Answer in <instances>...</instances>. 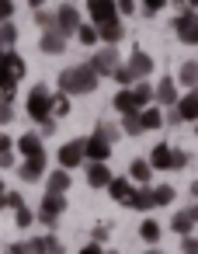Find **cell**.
Here are the masks:
<instances>
[{"mask_svg":"<svg viewBox=\"0 0 198 254\" xmlns=\"http://www.w3.org/2000/svg\"><path fill=\"white\" fill-rule=\"evenodd\" d=\"M59 91L63 94H91V91H98V73L91 70V63L70 66L59 73Z\"/></svg>","mask_w":198,"mask_h":254,"instance_id":"6da1fadb","label":"cell"},{"mask_svg":"<svg viewBox=\"0 0 198 254\" xmlns=\"http://www.w3.org/2000/svg\"><path fill=\"white\" fill-rule=\"evenodd\" d=\"M25 60L14 49H0V91H14V84L25 77Z\"/></svg>","mask_w":198,"mask_h":254,"instance_id":"7a4b0ae2","label":"cell"},{"mask_svg":"<svg viewBox=\"0 0 198 254\" xmlns=\"http://www.w3.org/2000/svg\"><path fill=\"white\" fill-rule=\"evenodd\" d=\"M25 112H28V119H35V122L49 119V115H52V91H49L46 84L32 87V94H28V101H25Z\"/></svg>","mask_w":198,"mask_h":254,"instance_id":"3957f363","label":"cell"},{"mask_svg":"<svg viewBox=\"0 0 198 254\" xmlns=\"http://www.w3.org/2000/svg\"><path fill=\"white\" fill-rule=\"evenodd\" d=\"M52 28H56L59 35H77V28H80V11H77L73 4H63V7L52 14Z\"/></svg>","mask_w":198,"mask_h":254,"instance_id":"277c9868","label":"cell"},{"mask_svg":"<svg viewBox=\"0 0 198 254\" xmlns=\"http://www.w3.org/2000/svg\"><path fill=\"white\" fill-rule=\"evenodd\" d=\"M174 32H177V39H181L184 46H195V42H198V14L184 7L181 18L174 21Z\"/></svg>","mask_w":198,"mask_h":254,"instance_id":"5b68a950","label":"cell"},{"mask_svg":"<svg viewBox=\"0 0 198 254\" xmlns=\"http://www.w3.org/2000/svg\"><path fill=\"white\" fill-rule=\"evenodd\" d=\"M56 160H59V167H63V171L80 167V164H84V139H70V143H63V146H59V153H56Z\"/></svg>","mask_w":198,"mask_h":254,"instance_id":"8992f818","label":"cell"},{"mask_svg":"<svg viewBox=\"0 0 198 254\" xmlns=\"http://www.w3.org/2000/svg\"><path fill=\"white\" fill-rule=\"evenodd\" d=\"M84 160H91V164H108V160H111V143H104V139L94 132L91 139H84Z\"/></svg>","mask_w":198,"mask_h":254,"instance_id":"52a82bcc","label":"cell"},{"mask_svg":"<svg viewBox=\"0 0 198 254\" xmlns=\"http://www.w3.org/2000/svg\"><path fill=\"white\" fill-rule=\"evenodd\" d=\"M66 209V198L63 195H56V191H46V198H42V209H39V219H42V226H52L56 219H59V212Z\"/></svg>","mask_w":198,"mask_h":254,"instance_id":"ba28073f","label":"cell"},{"mask_svg":"<svg viewBox=\"0 0 198 254\" xmlns=\"http://www.w3.org/2000/svg\"><path fill=\"white\" fill-rule=\"evenodd\" d=\"M118 66V53H115V46H108V49H98L94 56H91V70L98 73V77H111V70Z\"/></svg>","mask_w":198,"mask_h":254,"instance_id":"9c48e42d","label":"cell"},{"mask_svg":"<svg viewBox=\"0 0 198 254\" xmlns=\"http://www.w3.org/2000/svg\"><path fill=\"white\" fill-rule=\"evenodd\" d=\"M174 115H177V122H195V119H198V94H195V91L177 94V101H174Z\"/></svg>","mask_w":198,"mask_h":254,"instance_id":"30bf717a","label":"cell"},{"mask_svg":"<svg viewBox=\"0 0 198 254\" xmlns=\"http://www.w3.org/2000/svg\"><path fill=\"white\" fill-rule=\"evenodd\" d=\"M18 174H21V181H28V185H32V181H42V174H46V150L35 153V157H25Z\"/></svg>","mask_w":198,"mask_h":254,"instance_id":"8fae6325","label":"cell"},{"mask_svg":"<svg viewBox=\"0 0 198 254\" xmlns=\"http://www.w3.org/2000/svg\"><path fill=\"white\" fill-rule=\"evenodd\" d=\"M125 70L132 73V80H146V77L153 73V56H149V53H143V49H136Z\"/></svg>","mask_w":198,"mask_h":254,"instance_id":"7c38bea8","label":"cell"},{"mask_svg":"<svg viewBox=\"0 0 198 254\" xmlns=\"http://www.w3.org/2000/svg\"><path fill=\"white\" fill-rule=\"evenodd\" d=\"M87 11H91L94 25H104V21L118 18V11H115V0H87Z\"/></svg>","mask_w":198,"mask_h":254,"instance_id":"4fadbf2b","label":"cell"},{"mask_svg":"<svg viewBox=\"0 0 198 254\" xmlns=\"http://www.w3.org/2000/svg\"><path fill=\"white\" fill-rule=\"evenodd\" d=\"M39 49H42V53H49V56H59V53L66 49V35H59L56 28H46V32H42V39H39Z\"/></svg>","mask_w":198,"mask_h":254,"instance_id":"5bb4252c","label":"cell"},{"mask_svg":"<svg viewBox=\"0 0 198 254\" xmlns=\"http://www.w3.org/2000/svg\"><path fill=\"white\" fill-rule=\"evenodd\" d=\"M195 223H198V209H195V202H191L188 209H181V212L174 216V223H170V226H174L181 237H188V233L195 230Z\"/></svg>","mask_w":198,"mask_h":254,"instance_id":"9a60e30c","label":"cell"},{"mask_svg":"<svg viewBox=\"0 0 198 254\" xmlns=\"http://www.w3.org/2000/svg\"><path fill=\"white\" fill-rule=\"evenodd\" d=\"M153 101H160V105H167V108H174V101H177V84L174 80H160L156 87H153Z\"/></svg>","mask_w":198,"mask_h":254,"instance_id":"2e32d148","label":"cell"},{"mask_svg":"<svg viewBox=\"0 0 198 254\" xmlns=\"http://www.w3.org/2000/svg\"><path fill=\"white\" fill-rule=\"evenodd\" d=\"M111 105H115V112H122V115H132V112H139V101H136L132 87H122V91L111 98Z\"/></svg>","mask_w":198,"mask_h":254,"instance_id":"e0dca14e","label":"cell"},{"mask_svg":"<svg viewBox=\"0 0 198 254\" xmlns=\"http://www.w3.org/2000/svg\"><path fill=\"white\" fill-rule=\"evenodd\" d=\"M94 28H98V39H104L108 46H115V42L125 35V28H122L118 18H111V21H104V25H94Z\"/></svg>","mask_w":198,"mask_h":254,"instance_id":"ac0fdd59","label":"cell"},{"mask_svg":"<svg viewBox=\"0 0 198 254\" xmlns=\"http://www.w3.org/2000/svg\"><path fill=\"white\" fill-rule=\"evenodd\" d=\"M170 160H174V150L167 146V143H160V146H153V157L146 160L153 171H170Z\"/></svg>","mask_w":198,"mask_h":254,"instance_id":"d6986e66","label":"cell"},{"mask_svg":"<svg viewBox=\"0 0 198 254\" xmlns=\"http://www.w3.org/2000/svg\"><path fill=\"white\" fill-rule=\"evenodd\" d=\"M108 181H111L108 164H87V185L91 188H108Z\"/></svg>","mask_w":198,"mask_h":254,"instance_id":"ffe728a7","label":"cell"},{"mask_svg":"<svg viewBox=\"0 0 198 254\" xmlns=\"http://www.w3.org/2000/svg\"><path fill=\"white\" fill-rule=\"evenodd\" d=\"M125 205H129V209H139V212L156 209V205H153V191H149V188H136V191L125 198Z\"/></svg>","mask_w":198,"mask_h":254,"instance_id":"44dd1931","label":"cell"},{"mask_svg":"<svg viewBox=\"0 0 198 254\" xmlns=\"http://www.w3.org/2000/svg\"><path fill=\"white\" fill-rule=\"evenodd\" d=\"M14 146L21 150V157H35V153H42V136L39 132H25Z\"/></svg>","mask_w":198,"mask_h":254,"instance_id":"7402d4cb","label":"cell"},{"mask_svg":"<svg viewBox=\"0 0 198 254\" xmlns=\"http://www.w3.org/2000/svg\"><path fill=\"white\" fill-rule=\"evenodd\" d=\"M108 195H111L115 202H122V205H125V198L132 195V185H129V178H111V181H108Z\"/></svg>","mask_w":198,"mask_h":254,"instance_id":"603a6c76","label":"cell"},{"mask_svg":"<svg viewBox=\"0 0 198 254\" xmlns=\"http://www.w3.org/2000/svg\"><path fill=\"white\" fill-rule=\"evenodd\" d=\"M139 126H143V132L146 129H160L163 126V112L160 108H139Z\"/></svg>","mask_w":198,"mask_h":254,"instance_id":"cb8c5ba5","label":"cell"},{"mask_svg":"<svg viewBox=\"0 0 198 254\" xmlns=\"http://www.w3.org/2000/svg\"><path fill=\"white\" fill-rule=\"evenodd\" d=\"M46 188L49 191H56V195H66V188H70V174L59 167V171H52L49 178H46Z\"/></svg>","mask_w":198,"mask_h":254,"instance_id":"d4e9b609","label":"cell"},{"mask_svg":"<svg viewBox=\"0 0 198 254\" xmlns=\"http://www.w3.org/2000/svg\"><path fill=\"white\" fill-rule=\"evenodd\" d=\"M139 237H143L146 244H156V240L163 237V226H160L156 219H143V226H139Z\"/></svg>","mask_w":198,"mask_h":254,"instance_id":"484cf974","label":"cell"},{"mask_svg":"<svg viewBox=\"0 0 198 254\" xmlns=\"http://www.w3.org/2000/svg\"><path fill=\"white\" fill-rule=\"evenodd\" d=\"M149 174H153V167H149L146 160H132V164H129V178H132V181L146 185V181H149Z\"/></svg>","mask_w":198,"mask_h":254,"instance_id":"4316f807","label":"cell"},{"mask_svg":"<svg viewBox=\"0 0 198 254\" xmlns=\"http://www.w3.org/2000/svg\"><path fill=\"white\" fill-rule=\"evenodd\" d=\"M132 94H136V101H139V108H149V101H153V84H146V80H136V87H132Z\"/></svg>","mask_w":198,"mask_h":254,"instance_id":"83f0119b","label":"cell"},{"mask_svg":"<svg viewBox=\"0 0 198 254\" xmlns=\"http://www.w3.org/2000/svg\"><path fill=\"white\" fill-rule=\"evenodd\" d=\"M195 84H198V66H195V60H191V63L181 66V87L195 91Z\"/></svg>","mask_w":198,"mask_h":254,"instance_id":"f1b7e54d","label":"cell"},{"mask_svg":"<svg viewBox=\"0 0 198 254\" xmlns=\"http://www.w3.org/2000/svg\"><path fill=\"white\" fill-rule=\"evenodd\" d=\"M149 191H153V205H170L174 195H177L170 185H160V188H149Z\"/></svg>","mask_w":198,"mask_h":254,"instance_id":"f546056e","label":"cell"},{"mask_svg":"<svg viewBox=\"0 0 198 254\" xmlns=\"http://www.w3.org/2000/svg\"><path fill=\"white\" fill-rule=\"evenodd\" d=\"M122 132H129V136H139L143 132V126H139V112H132V115H122V126H118Z\"/></svg>","mask_w":198,"mask_h":254,"instance_id":"4dcf8cb0","label":"cell"},{"mask_svg":"<svg viewBox=\"0 0 198 254\" xmlns=\"http://www.w3.org/2000/svg\"><path fill=\"white\" fill-rule=\"evenodd\" d=\"M52 115H59V119L70 115V94H63V91L52 94Z\"/></svg>","mask_w":198,"mask_h":254,"instance_id":"1f68e13d","label":"cell"},{"mask_svg":"<svg viewBox=\"0 0 198 254\" xmlns=\"http://www.w3.org/2000/svg\"><path fill=\"white\" fill-rule=\"evenodd\" d=\"M14 42H18V28H14L11 21H4V25H0V46H7V49H11Z\"/></svg>","mask_w":198,"mask_h":254,"instance_id":"d6a6232c","label":"cell"},{"mask_svg":"<svg viewBox=\"0 0 198 254\" xmlns=\"http://www.w3.org/2000/svg\"><path fill=\"white\" fill-rule=\"evenodd\" d=\"M98 136H101L104 143H115V139L122 136V129H118V126H111V122H101V126H98Z\"/></svg>","mask_w":198,"mask_h":254,"instance_id":"836d02e7","label":"cell"},{"mask_svg":"<svg viewBox=\"0 0 198 254\" xmlns=\"http://www.w3.org/2000/svg\"><path fill=\"white\" fill-rule=\"evenodd\" d=\"M77 39H80L84 46H94V42H98V28H91V25H80V28H77Z\"/></svg>","mask_w":198,"mask_h":254,"instance_id":"e575fe53","label":"cell"},{"mask_svg":"<svg viewBox=\"0 0 198 254\" xmlns=\"http://www.w3.org/2000/svg\"><path fill=\"white\" fill-rule=\"evenodd\" d=\"M111 77H115L122 87H132V84H136V80H132V73H129L125 66H115V70H111Z\"/></svg>","mask_w":198,"mask_h":254,"instance_id":"d590c367","label":"cell"},{"mask_svg":"<svg viewBox=\"0 0 198 254\" xmlns=\"http://www.w3.org/2000/svg\"><path fill=\"white\" fill-rule=\"evenodd\" d=\"M14 219H18V226H32V219H35V216H32V209H28V205H18V209H14Z\"/></svg>","mask_w":198,"mask_h":254,"instance_id":"8d00e7d4","label":"cell"},{"mask_svg":"<svg viewBox=\"0 0 198 254\" xmlns=\"http://www.w3.org/2000/svg\"><path fill=\"white\" fill-rule=\"evenodd\" d=\"M108 233H111V223H98V226H94V244H104Z\"/></svg>","mask_w":198,"mask_h":254,"instance_id":"74e56055","label":"cell"},{"mask_svg":"<svg viewBox=\"0 0 198 254\" xmlns=\"http://www.w3.org/2000/svg\"><path fill=\"white\" fill-rule=\"evenodd\" d=\"M11 14H14V0H0V25L11 21Z\"/></svg>","mask_w":198,"mask_h":254,"instance_id":"f35d334b","label":"cell"},{"mask_svg":"<svg viewBox=\"0 0 198 254\" xmlns=\"http://www.w3.org/2000/svg\"><path fill=\"white\" fill-rule=\"evenodd\" d=\"M188 167V153H181V150H174V160H170V171H184Z\"/></svg>","mask_w":198,"mask_h":254,"instance_id":"ab89813d","label":"cell"},{"mask_svg":"<svg viewBox=\"0 0 198 254\" xmlns=\"http://www.w3.org/2000/svg\"><path fill=\"white\" fill-rule=\"evenodd\" d=\"M167 7V0H143V11L146 14H156V11H163Z\"/></svg>","mask_w":198,"mask_h":254,"instance_id":"60d3db41","label":"cell"},{"mask_svg":"<svg viewBox=\"0 0 198 254\" xmlns=\"http://www.w3.org/2000/svg\"><path fill=\"white\" fill-rule=\"evenodd\" d=\"M115 11L118 14H136V0H115Z\"/></svg>","mask_w":198,"mask_h":254,"instance_id":"b9f144b4","label":"cell"},{"mask_svg":"<svg viewBox=\"0 0 198 254\" xmlns=\"http://www.w3.org/2000/svg\"><path fill=\"white\" fill-rule=\"evenodd\" d=\"M4 205H11V209H18V205H25V198H21L18 191H4Z\"/></svg>","mask_w":198,"mask_h":254,"instance_id":"7bdbcfd3","label":"cell"},{"mask_svg":"<svg viewBox=\"0 0 198 254\" xmlns=\"http://www.w3.org/2000/svg\"><path fill=\"white\" fill-rule=\"evenodd\" d=\"M35 21H39L42 28H52V14H49V11H39V14H35Z\"/></svg>","mask_w":198,"mask_h":254,"instance_id":"ee69618b","label":"cell"},{"mask_svg":"<svg viewBox=\"0 0 198 254\" xmlns=\"http://www.w3.org/2000/svg\"><path fill=\"white\" fill-rule=\"evenodd\" d=\"M56 132V119H42V136H52Z\"/></svg>","mask_w":198,"mask_h":254,"instance_id":"f6af8a7d","label":"cell"},{"mask_svg":"<svg viewBox=\"0 0 198 254\" xmlns=\"http://www.w3.org/2000/svg\"><path fill=\"white\" fill-rule=\"evenodd\" d=\"M49 240V254H63V240H56V237H46Z\"/></svg>","mask_w":198,"mask_h":254,"instance_id":"bcb514c9","label":"cell"},{"mask_svg":"<svg viewBox=\"0 0 198 254\" xmlns=\"http://www.w3.org/2000/svg\"><path fill=\"white\" fill-rule=\"evenodd\" d=\"M181 247H184V251H195V254H198V240H195V237H184V240H181Z\"/></svg>","mask_w":198,"mask_h":254,"instance_id":"7dc6e473","label":"cell"},{"mask_svg":"<svg viewBox=\"0 0 198 254\" xmlns=\"http://www.w3.org/2000/svg\"><path fill=\"white\" fill-rule=\"evenodd\" d=\"M80 254H101V244H94V240H91V244H84V247H80Z\"/></svg>","mask_w":198,"mask_h":254,"instance_id":"c3c4849f","label":"cell"},{"mask_svg":"<svg viewBox=\"0 0 198 254\" xmlns=\"http://www.w3.org/2000/svg\"><path fill=\"white\" fill-rule=\"evenodd\" d=\"M11 164H14V153L4 150V153H0V167H11Z\"/></svg>","mask_w":198,"mask_h":254,"instance_id":"681fc988","label":"cell"},{"mask_svg":"<svg viewBox=\"0 0 198 254\" xmlns=\"http://www.w3.org/2000/svg\"><path fill=\"white\" fill-rule=\"evenodd\" d=\"M14 146V139L11 136H4V132H0V153H4V150H11Z\"/></svg>","mask_w":198,"mask_h":254,"instance_id":"f907efd6","label":"cell"},{"mask_svg":"<svg viewBox=\"0 0 198 254\" xmlns=\"http://www.w3.org/2000/svg\"><path fill=\"white\" fill-rule=\"evenodd\" d=\"M0 209H4V181H0Z\"/></svg>","mask_w":198,"mask_h":254,"instance_id":"816d5d0a","label":"cell"},{"mask_svg":"<svg viewBox=\"0 0 198 254\" xmlns=\"http://www.w3.org/2000/svg\"><path fill=\"white\" fill-rule=\"evenodd\" d=\"M28 4H32V7H42V4H46V0H28Z\"/></svg>","mask_w":198,"mask_h":254,"instance_id":"f5cc1de1","label":"cell"},{"mask_svg":"<svg viewBox=\"0 0 198 254\" xmlns=\"http://www.w3.org/2000/svg\"><path fill=\"white\" fill-rule=\"evenodd\" d=\"M198 7V0H188V11H195Z\"/></svg>","mask_w":198,"mask_h":254,"instance_id":"db71d44e","label":"cell"},{"mask_svg":"<svg viewBox=\"0 0 198 254\" xmlns=\"http://www.w3.org/2000/svg\"><path fill=\"white\" fill-rule=\"evenodd\" d=\"M101 254H118V251H101Z\"/></svg>","mask_w":198,"mask_h":254,"instance_id":"11a10c76","label":"cell"},{"mask_svg":"<svg viewBox=\"0 0 198 254\" xmlns=\"http://www.w3.org/2000/svg\"><path fill=\"white\" fill-rule=\"evenodd\" d=\"M181 254H195V251H181Z\"/></svg>","mask_w":198,"mask_h":254,"instance_id":"9f6ffc18","label":"cell"},{"mask_svg":"<svg viewBox=\"0 0 198 254\" xmlns=\"http://www.w3.org/2000/svg\"><path fill=\"white\" fill-rule=\"evenodd\" d=\"M146 254H160V251H146Z\"/></svg>","mask_w":198,"mask_h":254,"instance_id":"6f0895ef","label":"cell"},{"mask_svg":"<svg viewBox=\"0 0 198 254\" xmlns=\"http://www.w3.org/2000/svg\"><path fill=\"white\" fill-rule=\"evenodd\" d=\"M7 254H18V251H7Z\"/></svg>","mask_w":198,"mask_h":254,"instance_id":"680465c9","label":"cell"}]
</instances>
